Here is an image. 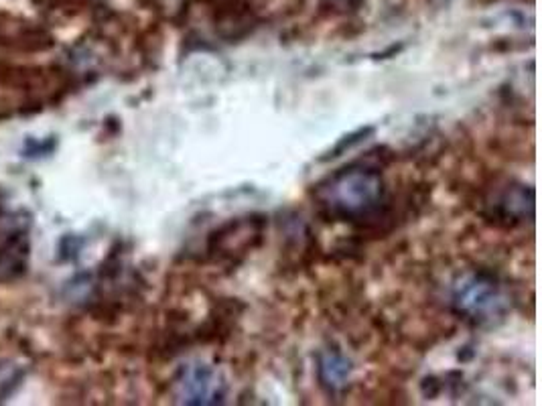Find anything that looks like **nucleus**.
Instances as JSON below:
<instances>
[{"mask_svg":"<svg viewBox=\"0 0 542 406\" xmlns=\"http://www.w3.org/2000/svg\"><path fill=\"white\" fill-rule=\"evenodd\" d=\"M29 260V240L23 232L13 234L0 246V281H13L21 277Z\"/></svg>","mask_w":542,"mask_h":406,"instance_id":"obj_5","label":"nucleus"},{"mask_svg":"<svg viewBox=\"0 0 542 406\" xmlns=\"http://www.w3.org/2000/svg\"><path fill=\"white\" fill-rule=\"evenodd\" d=\"M226 384L206 364H189L175 378V398L181 404H222Z\"/></svg>","mask_w":542,"mask_h":406,"instance_id":"obj_3","label":"nucleus"},{"mask_svg":"<svg viewBox=\"0 0 542 406\" xmlns=\"http://www.w3.org/2000/svg\"><path fill=\"white\" fill-rule=\"evenodd\" d=\"M23 372L13 364H0V400H5L19 386Z\"/></svg>","mask_w":542,"mask_h":406,"instance_id":"obj_7","label":"nucleus"},{"mask_svg":"<svg viewBox=\"0 0 542 406\" xmlns=\"http://www.w3.org/2000/svg\"><path fill=\"white\" fill-rule=\"evenodd\" d=\"M486 216L500 226H522L534 220V189L524 183H508L486 201Z\"/></svg>","mask_w":542,"mask_h":406,"instance_id":"obj_4","label":"nucleus"},{"mask_svg":"<svg viewBox=\"0 0 542 406\" xmlns=\"http://www.w3.org/2000/svg\"><path fill=\"white\" fill-rule=\"evenodd\" d=\"M372 132H374V128H372V126H366V128H360V130L352 132L350 137H344V141H342V143H337V145H335V149H333V151H329V153H327V157H323L321 161H329V159L340 157L342 153H346V151H348V149H352L354 145L362 143V139H366L368 134H372Z\"/></svg>","mask_w":542,"mask_h":406,"instance_id":"obj_8","label":"nucleus"},{"mask_svg":"<svg viewBox=\"0 0 542 406\" xmlns=\"http://www.w3.org/2000/svg\"><path fill=\"white\" fill-rule=\"evenodd\" d=\"M451 307L471 325H496L508 313V295L496 275L476 270L455 283Z\"/></svg>","mask_w":542,"mask_h":406,"instance_id":"obj_2","label":"nucleus"},{"mask_svg":"<svg viewBox=\"0 0 542 406\" xmlns=\"http://www.w3.org/2000/svg\"><path fill=\"white\" fill-rule=\"evenodd\" d=\"M317 376L323 388L329 392H337L348 386L352 376V364L340 352H325L317 362Z\"/></svg>","mask_w":542,"mask_h":406,"instance_id":"obj_6","label":"nucleus"},{"mask_svg":"<svg viewBox=\"0 0 542 406\" xmlns=\"http://www.w3.org/2000/svg\"><path fill=\"white\" fill-rule=\"evenodd\" d=\"M327 5L340 13H348V11H358L362 0H327Z\"/></svg>","mask_w":542,"mask_h":406,"instance_id":"obj_9","label":"nucleus"},{"mask_svg":"<svg viewBox=\"0 0 542 406\" xmlns=\"http://www.w3.org/2000/svg\"><path fill=\"white\" fill-rule=\"evenodd\" d=\"M313 199L325 218L364 226L384 214L386 183L378 167L354 163L321 179L313 187Z\"/></svg>","mask_w":542,"mask_h":406,"instance_id":"obj_1","label":"nucleus"}]
</instances>
